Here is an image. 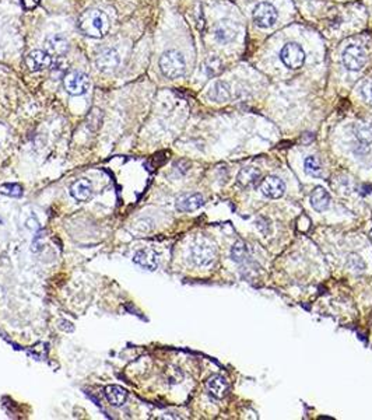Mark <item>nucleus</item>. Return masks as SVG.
I'll list each match as a JSON object with an SVG mask.
<instances>
[{
	"instance_id": "5",
	"label": "nucleus",
	"mask_w": 372,
	"mask_h": 420,
	"mask_svg": "<svg viewBox=\"0 0 372 420\" xmlns=\"http://www.w3.org/2000/svg\"><path fill=\"white\" fill-rule=\"evenodd\" d=\"M343 63L350 72H359L366 63V52L362 46L348 45L343 52Z\"/></svg>"
},
{
	"instance_id": "2",
	"label": "nucleus",
	"mask_w": 372,
	"mask_h": 420,
	"mask_svg": "<svg viewBox=\"0 0 372 420\" xmlns=\"http://www.w3.org/2000/svg\"><path fill=\"white\" fill-rule=\"evenodd\" d=\"M160 69L167 79H178L186 72V62L182 53L171 49L160 58Z\"/></svg>"
},
{
	"instance_id": "28",
	"label": "nucleus",
	"mask_w": 372,
	"mask_h": 420,
	"mask_svg": "<svg viewBox=\"0 0 372 420\" xmlns=\"http://www.w3.org/2000/svg\"><path fill=\"white\" fill-rule=\"evenodd\" d=\"M52 67H56V72H52V76L53 77H59V76H63L65 77L66 74V69H67V65H66L65 62H62V59H58L55 60V62H52Z\"/></svg>"
},
{
	"instance_id": "23",
	"label": "nucleus",
	"mask_w": 372,
	"mask_h": 420,
	"mask_svg": "<svg viewBox=\"0 0 372 420\" xmlns=\"http://www.w3.org/2000/svg\"><path fill=\"white\" fill-rule=\"evenodd\" d=\"M231 255H232V259H234L235 262H242V261H245V259H246V255H248V247L242 243V241H238V243L235 244L234 247H232V252H231Z\"/></svg>"
},
{
	"instance_id": "8",
	"label": "nucleus",
	"mask_w": 372,
	"mask_h": 420,
	"mask_svg": "<svg viewBox=\"0 0 372 420\" xmlns=\"http://www.w3.org/2000/svg\"><path fill=\"white\" fill-rule=\"evenodd\" d=\"M44 46H45V51L49 55H55L58 58H62L63 55H66L69 52V48H70L67 38L62 34L48 35L45 38V42H44Z\"/></svg>"
},
{
	"instance_id": "4",
	"label": "nucleus",
	"mask_w": 372,
	"mask_h": 420,
	"mask_svg": "<svg viewBox=\"0 0 372 420\" xmlns=\"http://www.w3.org/2000/svg\"><path fill=\"white\" fill-rule=\"evenodd\" d=\"M305 58H307L305 51H304L298 44L288 42V44H286V45L281 48V62L286 65V67L291 69V70H297V69L302 67L304 63H305Z\"/></svg>"
},
{
	"instance_id": "15",
	"label": "nucleus",
	"mask_w": 372,
	"mask_h": 420,
	"mask_svg": "<svg viewBox=\"0 0 372 420\" xmlns=\"http://www.w3.org/2000/svg\"><path fill=\"white\" fill-rule=\"evenodd\" d=\"M214 35L222 44L231 42L236 35V27L231 20H220L214 27Z\"/></svg>"
},
{
	"instance_id": "1",
	"label": "nucleus",
	"mask_w": 372,
	"mask_h": 420,
	"mask_svg": "<svg viewBox=\"0 0 372 420\" xmlns=\"http://www.w3.org/2000/svg\"><path fill=\"white\" fill-rule=\"evenodd\" d=\"M77 27L80 33L84 34L90 38H104L109 33L111 23L108 16L99 10H85L84 13L78 17Z\"/></svg>"
},
{
	"instance_id": "18",
	"label": "nucleus",
	"mask_w": 372,
	"mask_h": 420,
	"mask_svg": "<svg viewBox=\"0 0 372 420\" xmlns=\"http://www.w3.org/2000/svg\"><path fill=\"white\" fill-rule=\"evenodd\" d=\"M311 204L316 212H325L330 204V196L323 188H315L311 193Z\"/></svg>"
},
{
	"instance_id": "25",
	"label": "nucleus",
	"mask_w": 372,
	"mask_h": 420,
	"mask_svg": "<svg viewBox=\"0 0 372 420\" xmlns=\"http://www.w3.org/2000/svg\"><path fill=\"white\" fill-rule=\"evenodd\" d=\"M222 70V65L218 58H210L206 62V72L209 76H217Z\"/></svg>"
},
{
	"instance_id": "27",
	"label": "nucleus",
	"mask_w": 372,
	"mask_h": 420,
	"mask_svg": "<svg viewBox=\"0 0 372 420\" xmlns=\"http://www.w3.org/2000/svg\"><path fill=\"white\" fill-rule=\"evenodd\" d=\"M101 119H102V114H101V111H98V110H92V112L90 114V117H88V119H87V125L90 126L92 129V125L95 124V129H98L99 126H101Z\"/></svg>"
},
{
	"instance_id": "17",
	"label": "nucleus",
	"mask_w": 372,
	"mask_h": 420,
	"mask_svg": "<svg viewBox=\"0 0 372 420\" xmlns=\"http://www.w3.org/2000/svg\"><path fill=\"white\" fill-rule=\"evenodd\" d=\"M105 396L112 406H122L128 398V391L119 385H108L105 388Z\"/></svg>"
},
{
	"instance_id": "7",
	"label": "nucleus",
	"mask_w": 372,
	"mask_h": 420,
	"mask_svg": "<svg viewBox=\"0 0 372 420\" xmlns=\"http://www.w3.org/2000/svg\"><path fill=\"white\" fill-rule=\"evenodd\" d=\"M63 85L65 90L72 95H81L84 94L90 87V79L88 76L81 72L67 73L63 77Z\"/></svg>"
},
{
	"instance_id": "16",
	"label": "nucleus",
	"mask_w": 372,
	"mask_h": 420,
	"mask_svg": "<svg viewBox=\"0 0 372 420\" xmlns=\"http://www.w3.org/2000/svg\"><path fill=\"white\" fill-rule=\"evenodd\" d=\"M70 193L74 199H77L80 202H85L92 195V184L88 179H78L72 185Z\"/></svg>"
},
{
	"instance_id": "14",
	"label": "nucleus",
	"mask_w": 372,
	"mask_h": 420,
	"mask_svg": "<svg viewBox=\"0 0 372 420\" xmlns=\"http://www.w3.org/2000/svg\"><path fill=\"white\" fill-rule=\"evenodd\" d=\"M204 199L200 193H185L176 199V209L181 212H193L202 207Z\"/></svg>"
},
{
	"instance_id": "13",
	"label": "nucleus",
	"mask_w": 372,
	"mask_h": 420,
	"mask_svg": "<svg viewBox=\"0 0 372 420\" xmlns=\"http://www.w3.org/2000/svg\"><path fill=\"white\" fill-rule=\"evenodd\" d=\"M133 261L139 266L144 268V269L156 270L158 268V263H160V258H158V254H157L156 251L142 250L137 251L136 254H135Z\"/></svg>"
},
{
	"instance_id": "11",
	"label": "nucleus",
	"mask_w": 372,
	"mask_h": 420,
	"mask_svg": "<svg viewBox=\"0 0 372 420\" xmlns=\"http://www.w3.org/2000/svg\"><path fill=\"white\" fill-rule=\"evenodd\" d=\"M26 62L27 66L30 67V70L39 72V70H44V69L51 67V65H52V58H51V55L46 52V51L35 49L33 52L28 53Z\"/></svg>"
},
{
	"instance_id": "9",
	"label": "nucleus",
	"mask_w": 372,
	"mask_h": 420,
	"mask_svg": "<svg viewBox=\"0 0 372 420\" xmlns=\"http://www.w3.org/2000/svg\"><path fill=\"white\" fill-rule=\"evenodd\" d=\"M119 62H120L119 53L112 48H106V49H102L101 52L98 53L95 65H97L98 70L104 73H111L113 70H116Z\"/></svg>"
},
{
	"instance_id": "29",
	"label": "nucleus",
	"mask_w": 372,
	"mask_h": 420,
	"mask_svg": "<svg viewBox=\"0 0 372 420\" xmlns=\"http://www.w3.org/2000/svg\"><path fill=\"white\" fill-rule=\"evenodd\" d=\"M59 328L62 329V331H65V332H72L73 329H74V327H73L72 324H70L69 321L62 320V321L59 322Z\"/></svg>"
},
{
	"instance_id": "3",
	"label": "nucleus",
	"mask_w": 372,
	"mask_h": 420,
	"mask_svg": "<svg viewBox=\"0 0 372 420\" xmlns=\"http://www.w3.org/2000/svg\"><path fill=\"white\" fill-rule=\"evenodd\" d=\"M215 256H217V252H215L214 245L206 240L196 241L190 248V258L196 266H209L214 262Z\"/></svg>"
},
{
	"instance_id": "19",
	"label": "nucleus",
	"mask_w": 372,
	"mask_h": 420,
	"mask_svg": "<svg viewBox=\"0 0 372 420\" xmlns=\"http://www.w3.org/2000/svg\"><path fill=\"white\" fill-rule=\"evenodd\" d=\"M209 98L214 102H227L231 98L229 85L224 81H215L213 87L210 88Z\"/></svg>"
},
{
	"instance_id": "22",
	"label": "nucleus",
	"mask_w": 372,
	"mask_h": 420,
	"mask_svg": "<svg viewBox=\"0 0 372 420\" xmlns=\"http://www.w3.org/2000/svg\"><path fill=\"white\" fill-rule=\"evenodd\" d=\"M304 167H305V171L308 174L312 175V177H320L322 175V165H320L319 160L315 156H309V157L305 158Z\"/></svg>"
},
{
	"instance_id": "21",
	"label": "nucleus",
	"mask_w": 372,
	"mask_h": 420,
	"mask_svg": "<svg viewBox=\"0 0 372 420\" xmlns=\"http://www.w3.org/2000/svg\"><path fill=\"white\" fill-rule=\"evenodd\" d=\"M354 135L358 140V143L362 145H369L372 143V125L369 122H357L354 125Z\"/></svg>"
},
{
	"instance_id": "10",
	"label": "nucleus",
	"mask_w": 372,
	"mask_h": 420,
	"mask_svg": "<svg viewBox=\"0 0 372 420\" xmlns=\"http://www.w3.org/2000/svg\"><path fill=\"white\" fill-rule=\"evenodd\" d=\"M261 192L269 199H279L284 195L286 192V185L279 177H266L261 182Z\"/></svg>"
},
{
	"instance_id": "12",
	"label": "nucleus",
	"mask_w": 372,
	"mask_h": 420,
	"mask_svg": "<svg viewBox=\"0 0 372 420\" xmlns=\"http://www.w3.org/2000/svg\"><path fill=\"white\" fill-rule=\"evenodd\" d=\"M206 389L213 398L222 399L228 392V382L221 375H213L206 381Z\"/></svg>"
},
{
	"instance_id": "24",
	"label": "nucleus",
	"mask_w": 372,
	"mask_h": 420,
	"mask_svg": "<svg viewBox=\"0 0 372 420\" xmlns=\"http://www.w3.org/2000/svg\"><path fill=\"white\" fill-rule=\"evenodd\" d=\"M0 193L12 197H20L23 195V188L19 184L0 185Z\"/></svg>"
},
{
	"instance_id": "20",
	"label": "nucleus",
	"mask_w": 372,
	"mask_h": 420,
	"mask_svg": "<svg viewBox=\"0 0 372 420\" xmlns=\"http://www.w3.org/2000/svg\"><path fill=\"white\" fill-rule=\"evenodd\" d=\"M236 179H238V182L242 186H254V185H256L261 181V171L258 170V168H254V167L242 168Z\"/></svg>"
},
{
	"instance_id": "26",
	"label": "nucleus",
	"mask_w": 372,
	"mask_h": 420,
	"mask_svg": "<svg viewBox=\"0 0 372 420\" xmlns=\"http://www.w3.org/2000/svg\"><path fill=\"white\" fill-rule=\"evenodd\" d=\"M359 91H361L364 101L369 107H372V80H365L362 84L359 85Z\"/></svg>"
},
{
	"instance_id": "6",
	"label": "nucleus",
	"mask_w": 372,
	"mask_h": 420,
	"mask_svg": "<svg viewBox=\"0 0 372 420\" xmlns=\"http://www.w3.org/2000/svg\"><path fill=\"white\" fill-rule=\"evenodd\" d=\"M279 19V13L276 7L270 3H259L254 10V23L259 28H272Z\"/></svg>"
}]
</instances>
